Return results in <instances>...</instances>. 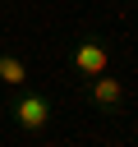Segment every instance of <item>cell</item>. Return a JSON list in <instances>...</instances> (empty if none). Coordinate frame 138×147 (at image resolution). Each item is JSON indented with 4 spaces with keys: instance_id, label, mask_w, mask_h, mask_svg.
Listing matches in <instances>:
<instances>
[{
    "instance_id": "3",
    "label": "cell",
    "mask_w": 138,
    "mask_h": 147,
    "mask_svg": "<svg viewBox=\"0 0 138 147\" xmlns=\"http://www.w3.org/2000/svg\"><path fill=\"white\" fill-rule=\"evenodd\" d=\"M74 69H78L83 78H92V74H106V69H110V51L101 46V37H83V41L74 46Z\"/></svg>"
},
{
    "instance_id": "4",
    "label": "cell",
    "mask_w": 138,
    "mask_h": 147,
    "mask_svg": "<svg viewBox=\"0 0 138 147\" xmlns=\"http://www.w3.org/2000/svg\"><path fill=\"white\" fill-rule=\"evenodd\" d=\"M0 83H9V87H23L28 83V64L14 51H0Z\"/></svg>"
},
{
    "instance_id": "2",
    "label": "cell",
    "mask_w": 138,
    "mask_h": 147,
    "mask_svg": "<svg viewBox=\"0 0 138 147\" xmlns=\"http://www.w3.org/2000/svg\"><path fill=\"white\" fill-rule=\"evenodd\" d=\"M87 101H92L97 110L115 115V110H124V83H120V78H106V74H92V78H87Z\"/></svg>"
},
{
    "instance_id": "1",
    "label": "cell",
    "mask_w": 138,
    "mask_h": 147,
    "mask_svg": "<svg viewBox=\"0 0 138 147\" xmlns=\"http://www.w3.org/2000/svg\"><path fill=\"white\" fill-rule=\"evenodd\" d=\"M9 115H14V124H18L23 133H41V129L51 124L55 106H51L46 92H18V101L9 106Z\"/></svg>"
}]
</instances>
